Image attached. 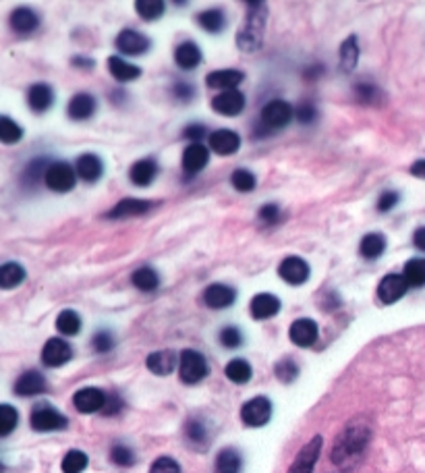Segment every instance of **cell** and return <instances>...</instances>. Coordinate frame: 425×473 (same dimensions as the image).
I'll return each instance as SVG.
<instances>
[{"label":"cell","mask_w":425,"mask_h":473,"mask_svg":"<svg viewBox=\"0 0 425 473\" xmlns=\"http://www.w3.org/2000/svg\"><path fill=\"white\" fill-rule=\"evenodd\" d=\"M369 438H372V430H369L367 422H363V420L351 422L338 434V438L332 447V453H330L332 463L342 467V465H349L355 459H359V455L365 451Z\"/></svg>","instance_id":"1"},{"label":"cell","mask_w":425,"mask_h":473,"mask_svg":"<svg viewBox=\"0 0 425 473\" xmlns=\"http://www.w3.org/2000/svg\"><path fill=\"white\" fill-rule=\"evenodd\" d=\"M268 6L264 2H249L247 4V15L243 25L239 27L237 33V46L243 52H256L262 48L264 33H266V15Z\"/></svg>","instance_id":"2"},{"label":"cell","mask_w":425,"mask_h":473,"mask_svg":"<svg viewBox=\"0 0 425 473\" xmlns=\"http://www.w3.org/2000/svg\"><path fill=\"white\" fill-rule=\"evenodd\" d=\"M208 372H210L208 361H206V357L199 351L187 349V351L181 353V357H178V376H181V382H185V384H197V382H201L208 376Z\"/></svg>","instance_id":"3"},{"label":"cell","mask_w":425,"mask_h":473,"mask_svg":"<svg viewBox=\"0 0 425 473\" xmlns=\"http://www.w3.org/2000/svg\"><path fill=\"white\" fill-rule=\"evenodd\" d=\"M292 117H294V110H292V106L288 102H284V100H272V102H268L262 108L260 123L266 129L276 131V129L288 127V123L292 121Z\"/></svg>","instance_id":"4"},{"label":"cell","mask_w":425,"mask_h":473,"mask_svg":"<svg viewBox=\"0 0 425 473\" xmlns=\"http://www.w3.org/2000/svg\"><path fill=\"white\" fill-rule=\"evenodd\" d=\"M44 183H46L48 189H52L56 193H67V191H71L75 187L77 172L67 162H54V164L48 166Z\"/></svg>","instance_id":"5"},{"label":"cell","mask_w":425,"mask_h":473,"mask_svg":"<svg viewBox=\"0 0 425 473\" xmlns=\"http://www.w3.org/2000/svg\"><path fill=\"white\" fill-rule=\"evenodd\" d=\"M29 424L35 432H54V430H62L67 428V417L56 411L54 407L50 405H38L33 411H31V417H29Z\"/></svg>","instance_id":"6"},{"label":"cell","mask_w":425,"mask_h":473,"mask_svg":"<svg viewBox=\"0 0 425 473\" xmlns=\"http://www.w3.org/2000/svg\"><path fill=\"white\" fill-rule=\"evenodd\" d=\"M272 417V403L266 397H256L247 401L241 409V420L249 428H262Z\"/></svg>","instance_id":"7"},{"label":"cell","mask_w":425,"mask_h":473,"mask_svg":"<svg viewBox=\"0 0 425 473\" xmlns=\"http://www.w3.org/2000/svg\"><path fill=\"white\" fill-rule=\"evenodd\" d=\"M409 291V283L405 281L403 274H386L380 285H378V299L386 306L397 304L399 299H403Z\"/></svg>","instance_id":"8"},{"label":"cell","mask_w":425,"mask_h":473,"mask_svg":"<svg viewBox=\"0 0 425 473\" xmlns=\"http://www.w3.org/2000/svg\"><path fill=\"white\" fill-rule=\"evenodd\" d=\"M322 445H324L322 436L311 438V440L299 451V455L294 457V461H292V465H290L288 473H313V467H315V463H317V459H319V453H322Z\"/></svg>","instance_id":"9"},{"label":"cell","mask_w":425,"mask_h":473,"mask_svg":"<svg viewBox=\"0 0 425 473\" xmlns=\"http://www.w3.org/2000/svg\"><path fill=\"white\" fill-rule=\"evenodd\" d=\"M106 392L100 390V388H94V386H88V388H81L75 392L73 397V405L77 411L81 413H96V411H104L106 407Z\"/></svg>","instance_id":"10"},{"label":"cell","mask_w":425,"mask_h":473,"mask_svg":"<svg viewBox=\"0 0 425 473\" xmlns=\"http://www.w3.org/2000/svg\"><path fill=\"white\" fill-rule=\"evenodd\" d=\"M73 357V349L62 338H50L42 349V361L48 367H60Z\"/></svg>","instance_id":"11"},{"label":"cell","mask_w":425,"mask_h":473,"mask_svg":"<svg viewBox=\"0 0 425 473\" xmlns=\"http://www.w3.org/2000/svg\"><path fill=\"white\" fill-rule=\"evenodd\" d=\"M278 274H281V279H283L284 283H288L292 287H299V285H305L307 283V279H309V266H307L305 260L290 256V258H286V260L281 262Z\"/></svg>","instance_id":"12"},{"label":"cell","mask_w":425,"mask_h":473,"mask_svg":"<svg viewBox=\"0 0 425 473\" xmlns=\"http://www.w3.org/2000/svg\"><path fill=\"white\" fill-rule=\"evenodd\" d=\"M208 146L212 152H216L218 156H231L235 152H239L241 148V138L231 131V129H218L214 133H210L208 138Z\"/></svg>","instance_id":"13"},{"label":"cell","mask_w":425,"mask_h":473,"mask_svg":"<svg viewBox=\"0 0 425 473\" xmlns=\"http://www.w3.org/2000/svg\"><path fill=\"white\" fill-rule=\"evenodd\" d=\"M212 108L224 117H237L243 113L245 108V96L239 90H228V92H220L214 100H212Z\"/></svg>","instance_id":"14"},{"label":"cell","mask_w":425,"mask_h":473,"mask_svg":"<svg viewBox=\"0 0 425 473\" xmlns=\"http://www.w3.org/2000/svg\"><path fill=\"white\" fill-rule=\"evenodd\" d=\"M317 324L311 317H299L290 324L288 330V338L297 345V347H311L317 340Z\"/></svg>","instance_id":"15"},{"label":"cell","mask_w":425,"mask_h":473,"mask_svg":"<svg viewBox=\"0 0 425 473\" xmlns=\"http://www.w3.org/2000/svg\"><path fill=\"white\" fill-rule=\"evenodd\" d=\"M151 42L140 33L135 29H123L119 35H117V48L123 52V54H129V56H140V54H145L149 50Z\"/></svg>","instance_id":"16"},{"label":"cell","mask_w":425,"mask_h":473,"mask_svg":"<svg viewBox=\"0 0 425 473\" xmlns=\"http://www.w3.org/2000/svg\"><path fill=\"white\" fill-rule=\"evenodd\" d=\"M237 301V291L228 285H210L203 291V304L212 310H224L231 308Z\"/></svg>","instance_id":"17"},{"label":"cell","mask_w":425,"mask_h":473,"mask_svg":"<svg viewBox=\"0 0 425 473\" xmlns=\"http://www.w3.org/2000/svg\"><path fill=\"white\" fill-rule=\"evenodd\" d=\"M151 210V204L145 199H135V197H125L121 199L115 208H110L106 212V218L110 220H123V218H133V216H142L145 212Z\"/></svg>","instance_id":"18"},{"label":"cell","mask_w":425,"mask_h":473,"mask_svg":"<svg viewBox=\"0 0 425 473\" xmlns=\"http://www.w3.org/2000/svg\"><path fill=\"white\" fill-rule=\"evenodd\" d=\"M245 79V75L237 69H222V71H212L208 73L206 77V83L208 88L212 90H222V92H228V90H237V85Z\"/></svg>","instance_id":"19"},{"label":"cell","mask_w":425,"mask_h":473,"mask_svg":"<svg viewBox=\"0 0 425 473\" xmlns=\"http://www.w3.org/2000/svg\"><path fill=\"white\" fill-rule=\"evenodd\" d=\"M15 392L19 397H35V395H42V392H46V378L40 372L29 370V372L21 374L19 380L15 382Z\"/></svg>","instance_id":"20"},{"label":"cell","mask_w":425,"mask_h":473,"mask_svg":"<svg viewBox=\"0 0 425 473\" xmlns=\"http://www.w3.org/2000/svg\"><path fill=\"white\" fill-rule=\"evenodd\" d=\"M96 98L92 94H75L67 106V115L73 121H88L96 113Z\"/></svg>","instance_id":"21"},{"label":"cell","mask_w":425,"mask_h":473,"mask_svg":"<svg viewBox=\"0 0 425 473\" xmlns=\"http://www.w3.org/2000/svg\"><path fill=\"white\" fill-rule=\"evenodd\" d=\"M208 160H210V150L201 142H193L183 154V168L189 174H197L199 170L206 168Z\"/></svg>","instance_id":"22"},{"label":"cell","mask_w":425,"mask_h":473,"mask_svg":"<svg viewBox=\"0 0 425 473\" xmlns=\"http://www.w3.org/2000/svg\"><path fill=\"white\" fill-rule=\"evenodd\" d=\"M249 310L256 320H268L281 312V299L272 293H260L251 299Z\"/></svg>","instance_id":"23"},{"label":"cell","mask_w":425,"mask_h":473,"mask_svg":"<svg viewBox=\"0 0 425 473\" xmlns=\"http://www.w3.org/2000/svg\"><path fill=\"white\" fill-rule=\"evenodd\" d=\"M27 104L33 113H46L54 104V92L46 83H35L27 90Z\"/></svg>","instance_id":"24"},{"label":"cell","mask_w":425,"mask_h":473,"mask_svg":"<svg viewBox=\"0 0 425 473\" xmlns=\"http://www.w3.org/2000/svg\"><path fill=\"white\" fill-rule=\"evenodd\" d=\"M174 63L185 69V71H191L195 69L199 63H201V50L195 42H183L176 46L174 50Z\"/></svg>","instance_id":"25"},{"label":"cell","mask_w":425,"mask_h":473,"mask_svg":"<svg viewBox=\"0 0 425 473\" xmlns=\"http://www.w3.org/2000/svg\"><path fill=\"white\" fill-rule=\"evenodd\" d=\"M75 172L79 179L88 181V183H94L102 176L104 172V166H102V160L94 154H83V156L77 158V164H75Z\"/></svg>","instance_id":"26"},{"label":"cell","mask_w":425,"mask_h":473,"mask_svg":"<svg viewBox=\"0 0 425 473\" xmlns=\"http://www.w3.org/2000/svg\"><path fill=\"white\" fill-rule=\"evenodd\" d=\"M145 365L156 376H168L176 367V355L174 351H156L145 359Z\"/></svg>","instance_id":"27"},{"label":"cell","mask_w":425,"mask_h":473,"mask_svg":"<svg viewBox=\"0 0 425 473\" xmlns=\"http://www.w3.org/2000/svg\"><path fill=\"white\" fill-rule=\"evenodd\" d=\"M8 23H10L12 31H17V33H29V31H33L40 25V19H38V15L31 8H25L23 6V8H17V10L10 13Z\"/></svg>","instance_id":"28"},{"label":"cell","mask_w":425,"mask_h":473,"mask_svg":"<svg viewBox=\"0 0 425 473\" xmlns=\"http://www.w3.org/2000/svg\"><path fill=\"white\" fill-rule=\"evenodd\" d=\"M156 174H158V164L153 160H147V158L135 162L129 170V176L138 187H147L156 179Z\"/></svg>","instance_id":"29"},{"label":"cell","mask_w":425,"mask_h":473,"mask_svg":"<svg viewBox=\"0 0 425 473\" xmlns=\"http://www.w3.org/2000/svg\"><path fill=\"white\" fill-rule=\"evenodd\" d=\"M108 71L119 81H133V79H138L142 75L140 67H135V65H131V63H127V60H123L119 56H110L108 58Z\"/></svg>","instance_id":"30"},{"label":"cell","mask_w":425,"mask_h":473,"mask_svg":"<svg viewBox=\"0 0 425 473\" xmlns=\"http://www.w3.org/2000/svg\"><path fill=\"white\" fill-rule=\"evenodd\" d=\"M386 249V237L380 235V233H369L361 239L359 243V254L365 258V260H376L384 254Z\"/></svg>","instance_id":"31"},{"label":"cell","mask_w":425,"mask_h":473,"mask_svg":"<svg viewBox=\"0 0 425 473\" xmlns=\"http://www.w3.org/2000/svg\"><path fill=\"white\" fill-rule=\"evenodd\" d=\"M357 60H359V44H357V38L351 35L340 46V69L344 73H351L355 69Z\"/></svg>","instance_id":"32"},{"label":"cell","mask_w":425,"mask_h":473,"mask_svg":"<svg viewBox=\"0 0 425 473\" xmlns=\"http://www.w3.org/2000/svg\"><path fill=\"white\" fill-rule=\"evenodd\" d=\"M23 281H25V270H23L19 264L6 262V264L0 268V287H2L4 291L19 287Z\"/></svg>","instance_id":"33"},{"label":"cell","mask_w":425,"mask_h":473,"mask_svg":"<svg viewBox=\"0 0 425 473\" xmlns=\"http://www.w3.org/2000/svg\"><path fill=\"white\" fill-rule=\"evenodd\" d=\"M224 374H226V378H228L231 382H235V384H245V382L251 380L253 370H251V365H249L245 359H233V361L226 363Z\"/></svg>","instance_id":"34"},{"label":"cell","mask_w":425,"mask_h":473,"mask_svg":"<svg viewBox=\"0 0 425 473\" xmlns=\"http://www.w3.org/2000/svg\"><path fill=\"white\" fill-rule=\"evenodd\" d=\"M241 455L235 449H224L216 457V473H239L241 472Z\"/></svg>","instance_id":"35"},{"label":"cell","mask_w":425,"mask_h":473,"mask_svg":"<svg viewBox=\"0 0 425 473\" xmlns=\"http://www.w3.org/2000/svg\"><path fill=\"white\" fill-rule=\"evenodd\" d=\"M197 23L208 31V33H220L226 25L224 21V13L222 10H216V8H210V10H203L197 15Z\"/></svg>","instance_id":"36"},{"label":"cell","mask_w":425,"mask_h":473,"mask_svg":"<svg viewBox=\"0 0 425 473\" xmlns=\"http://www.w3.org/2000/svg\"><path fill=\"white\" fill-rule=\"evenodd\" d=\"M56 330L65 336H75L81 330V317L73 310H65L56 317Z\"/></svg>","instance_id":"37"},{"label":"cell","mask_w":425,"mask_h":473,"mask_svg":"<svg viewBox=\"0 0 425 473\" xmlns=\"http://www.w3.org/2000/svg\"><path fill=\"white\" fill-rule=\"evenodd\" d=\"M409 287H425V258L409 260L403 272Z\"/></svg>","instance_id":"38"},{"label":"cell","mask_w":425,"mask_h":473,"mask_svg":"<svg viewBox=\"0 0 425 473\" xmlns=\"http://www.w3.org/2000/svg\"><path fill=\"white\" fill-rule=\"evenodd\" d=\"M133 285L140 289V291H143V293H149V291H156L158 289V285H160V276H158V272L156 270H151V268H140L135 274H133Z\"/></svg>","instance_id":"39"},{"label":"cell","mask_w":425,"mask_h":473,"mask_svg":"<svg viewBox=\"0 0 425 473\" xmlns=\"http://www.w3.org/2000/svg\"><path fill=\"white\" fill-rule=\"evenodd\" d=\"M166 4L162 0H140L135 2V10L143 21H156L164 15Z\"/></svg>","instance_id":"40"},{"label":"cell","mask_w":425,"mask_h":473,"mask_svg":"<svg viewBox=\"0 0 425 473\" xmlns=\"http://www.w3.org/2000/svg\"><path fill=\"white\" fill-rule=\"evenodd\" d=\"M23 138V129L8 117H2L0 119V142L10 146V144H17L19 140Z\"/></svg>","instance_id":"41"},{"label":"cell","mask_w":425,"mask_h":473,"mask_svg":"<svg viewBox=\"0 0 425 473\" xmlns=\"http://www.w3.org/2000/svg\"><path fill=\"white\" fill-rule=\"evenodd\" d=\"M88 455L81 451H69L62 459V473H81L88 467Z\"/></svg>","instance_id":"42"},{"label":"cell","mask_w":425,"mask_h":473,"mask_svg":"<svg viewBox=\"0 0 425 473\" xmlns=\"http://www.w3.org/2000/svg\"><path fill=\"white\" fill-rule=\"evenodd\" d=\"M276 378L281 380V382H284V384H290V382H294L297 380V376H299V365L290 359V357H284V359H281L278 363H276Z\"/></svg>","instance_id":"43"},{"label":"cell","mask_w":425,"mask_h":473,"mask_svg":"<svg viewBox=\"0 0 425 473\" xmlns=\"http://www.w3.org/2000/svg\"><path fill=\"white\" fill-rule=\"evenodd\" d=\"M19 422V413L10 407V405H2L0 407V436H8Z\"/></svg>","instance_id":"44"},{"label":"cell","mask_w":425,"mask_h":473,"mask_svg":"<svg viewBox=\"0 0 425 473\" xmlns=\"http://www.w3.org/2000/svg\"><path fill=\"white\" fill-rule=\"evenodd\" d=\"M231 181H233V187L237 189V191H241V193H247V191H253L256 189V174L253 172H249V170H235L233 172V176H231Z\"/></svg>","instance_id":"45"},{"label":"cell","mask_w":425,"mask_h":473,"mask_svg":"<svg viewBox=\"0 0 425 473\" xmlns=\"http://www.w3.org/2000/svg\"><path fill=\"white\" fill-rule=\"evenodd\" d=\"M110 461L115 465H121V467H131L135 463V455L129 447L125 445H115L112 451H110Z\"/></svg>","instance_id":"46"},{"label":"cell","mask_w":425,"mask_h":473,"mask_svg":"<svg viewBox=\"0 0 425 473\" xmlns=\"http://www.w3.org/2000/svg\"><path fill=\"white\" fill-rule=\"evenodd\" d=\"M185 434L193 445H206L208 432H206V426L199 420H189L187 426H185Z\"/></svg>","instance_id":"47"},{"label":"cell","mask_w":425,"mask_h":473,"mask_svg":"<svg viewBox=\"0 0 425 473\" xmlns=\"http://www.w3.org/2000/svg\"><path fill=\"white\" fill-rule=\"evenodd\" d=\"M355 96H357L361 102H367V104L380 102V98H382L380 90H378L376 85H372V83H365V81H361V83L355 85Z\"/></svg>","instance_id":"48"},{"label":"cell","mask_w":425,"mask_h":473,"mask_svg":"<svg viewBox=\"0 0 425 473\" xmlns=\"http://www.w3.org/2000/svg\"><path fill=\"white\" fill-rule=\"evenodd\" d=\"M46 170H48L46 160H33V162H29V166H27V170L23 174V183L25 185L27 183H33L35 185V181H40V179L46 176Z\"/></svg>","instance_id":"49"},{"label":"cell","mask_w":425,"mask_h":473,"mask_svg":"<svg viewBox=\"0 0 425 473\" xmlns=\"http://www.w3.org/2000/svg\"><path fill=\"white\" fill-rule=\"evenodd\" d=\"M218 338H220L222 347H226V349H237V347H241V342H243V336H241L239 328H235V326L222 328Z\"/></svg>","instance_id":"50"},{"label":"cell","mask_w":425,"mask_h":473,"mask_svg":"<svg viewBox=\"0 0 425 473\" xmlns=\"http://www.w3.org/2000/svg\"><path fill=\"white\" fill-rule=\"evenodd\" d=\"M92 347H94L96 353H108V351H112V347H115V338H112V334H110L108 330H100V332L94 334Z\"/></svg>","instance_id":"51"},{"label":"cell","mask_w":425,"mask_h":473,"mask_svg":"<svg viewBox=\"0 0 425 473\" xmlns=\"http://www.w3.org/2000/svg\"><path fill=\"white\" fill-rule=\"evenodd\" d=\"M149 473H181V467L172 457H158Z\"/></svg>","instance_id":"52"},{"label":"cell","mask_w":425,"mask_h":473,"mask_svg":"<svg viewBox=\"0 0 425 473\" xmlns=\"http://www.w3.org/2000/svg\"><path fill=\"white\" fill-rule=\"evenodd\" d=\"M294 117H297V121L301 125H311L315 121V117H317V110H315V106L311 102H303V104H299Z\"/></svg>","instance_id":"53"},{"label":"cell","mask_w":425,"mask_h":473,"mask_svg":"<svg viewBox=\"0 0 425 473\" xmlns=\"http://www.w3.org/2000/svg\"><path fill=\"white\" fill-rule=\"evenodd\" d=\"M281 218H283V212H281V208L276 204H266V206L260 208V220L262 222L276 224V222H281Z\"/></svg>","instance_id":"54"},{"label":"cell","mask_w":425,"mask_h":473,"mask_svg":"<svg viewBox=\"0 0 425 473\" xmlns=\"http://www.w3.org/2000/svg\"><path fill=\"white\" fill-rule=\"evenodd\" d=\"M397 204H399V193L386 191V193H382L380 199H378V210H380V212H390Z\"/></svg>","instance_id":"55"},{"label":"cell","mask_w":425,"mask_h":473,"mask_svg":"<svg viewBox=\"0 0 425 473\" xmlns=\"http://www.w3.org/2000/svg\"><path fill=\"white\" fill-rule=\"evenodd\" d=\"M172 94H174V98L189 102V100L193 98V88H191L189 83H185V81H178V83L172 88Z\"/></svg>","instance_id":"56"},{"label":"cell","mask_w":425,"mask_h":473,"mask_svg":"<svg viewBox=\"0 0 425 473\" xmlns=\"http://www.w3.org/2000/svg\"><path fill=\"white\" fill-rule=\"evenodd\" d=\"M123 409V401L117 397V395H110L108 397V401H106V407H104V415H115V413H119Z\"/></svg>","instance_id":"57"},{"label":"cell","mask_w":425,"mask_h":473,"mask_svg":"<svg viewBox=\"0 0 425 473\" xmlns=\"http://www.w3.org/2000/svg\"><path fill=\"white\" fill-rule=\"evenodd\" d=\"M187 140H195V142H201V138L206 135V127L203 125H189L183 133Z\"/></svg>","instance_id":"58"},{"label":"cell","mask_w":425,"mask_h":473,"mask_svg":"<svg viewBox=\"0 0 425 473\" xmlns=\"http://www.w3.org/2000/svg\"><path fill=\"white\" fill-rule=\"evenodd\" d=\"M413 243H415V247H417V249L425 251V226H422V229H417V231H415V235H413Z\"/></svg>","instance_id":"59"},{"label":"cell","mask_w":425,"mask_h":473,"mask_svg":"<svg viewBox=\"0 0 425 473\" xmlns=\"http://www.w3.org/2000/svg\"><path fill=\"white\" fill-rule=\"evenodd\" d=\"M411 174L419 176V179H425V160H417L411 164Z\"/></svg>","instance_id":"60"},{"label":"cell","mask_w":425,"mask_h":473,"mask_svg":"<svg viewBox=\"0 0 425 473\" xmlns=\"http://www.w3.org/2000/svg\"><path fill=\"white\" fill-rule=\"evenodd\" d=\"M73 65L79 67V69H92L94 67V60L92 58H81V56H75L73 58Z\"/></svg>","instance_id":"61"}]
</instances>
